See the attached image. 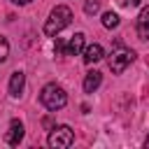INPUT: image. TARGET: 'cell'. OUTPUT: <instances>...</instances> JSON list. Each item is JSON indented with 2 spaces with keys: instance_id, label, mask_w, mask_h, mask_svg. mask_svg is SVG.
I'll use <instances>...</instances> for the list:
<instances>
[{
  "instance_id": "obj_1",
  "label": "cell",
  "mask_w": 149,
  "mask_h": 149,
  "mask_svg": "<svg viewBox=\"0 0 149 149\" xmlns=\"http://www.w3.org/2000/svg\"><path fill=\"white\" fill-rule=\"evenodd\" d=\"M70 21H72V9L68 5H56L44 23V35H49V37L58 35L65 26H70Z\"/></svg>"
},
{
  "instance_id": "obj_2",
  "label": "cell",
  "mask_w": 149,
  "mask_h": 149,
  "mask_svg": "<svg viewBox=\"0 0 149 149\" xmlns=\"http://www.w3.org/2000/svg\"><path fill=\"white\" fill-rule=\"evenodd\" d=\"M40 100L49 112H58V109H63L68 105V93L58 84H47L42 88V93H40Z\"/></svg>"
},
{
  "instance_id": "obj_3",
  "label": "cell",
  "mask_w": 149,
  "mask_h": 149,
  "mask_svg": "<svg viewBox=\"0 0 149 149\" xmlns=\"http://www.w3.org/2000/svg\"><path fill=\"white\" fill-rule=\"evenodd\" d=\"M47 142H49V147H54V149H68V147L74 142V133H72L70 126H56V128H51Z\"/></svg>"
},
{
  "instance_id": "obj_4",
  "label": "cell",
  "mask_w": 149,
  "mask_h": 149,
  "mask_svg": "<svg viewBox=\"0 0 149 149\" xmlns=\"http://www.w3.org/2000/svg\"><path fill=\"white\" fill-rule=\"evenodd\" d=\"M135 61V51H130V49H116V51H112V56H109V70L114 72V74H121L130 63Z\"/></svg>"
},
{
  "instance_id": "obj_5",
  "label": "cell",
  "mask_w": 149,
  "mask_h": 149,
  "mask_svg": "<svg viewBox=\"0 0 149 149\" xmlns=\"http://www.w3.org/2000/svg\"><path fill=\"white\" fill-rule=\"evenodd\" d=\"M5 140H7L9 147H16V144L23 140V123H21L19 119H14V121L9 123V130L5 133Z\"/></svg>"
},
{
  "instance_id": "obj_6",
  "label": "cell",
  "mask_w": 149,
  "mask_h": 149,
  "mask_svg": "<svg viewBox=\"0 0 149 149\" xmlns=\"http://www.w3.org/2000/svg\"><path fill=\"white\" fill-rule=\"evenodd\" d=\"M84 49V33H74L65 44V56H77Z\"/></svg>"
},
{
  "instance_id": "obj_7",
  "label": "cell",
  "mask_w": 149,
  "mask_h": 149,
  "mask_svg": "<svg viewBox=\"0 0 149 149\" xmlns=\"http://www.w3.org/2000/svg\"><path fill=\"white\" fill-rule=\"evenodd\" d=\"M23 86H26V74L19 70V72H14L12 79H9V95L19 98V95L23 93Z\"/></svg>"
},
{
  "instance_id": "obj_8",
  "label": "cell",
  "mask_w": 149,
  "mask_h": 149,
  "mask_svg": "<svg viewBox=\"0 0 149 149\" xmlns=\"http://www.w3.org/2000/svg\"><path fill=\"white\" fill-rule=\"evenodd\" d=\"M102 56H105V51H102V47H100V44H88V47L84 49V63H86V65L98 63Z\"/></svg>"
},
{
  "instance_id": "obj_9",
  "label": "cell",
  "mask_w": 149,
  "mask_h": 149,
  "mask_svg": "<svg viewBox=\"0 0 149 149\" xmlns=\"http://www.w3.org/2000/svg\"><path fill=\"white\" fill-rule=\"evenodd\" d=\"M137 35L140 40H149V7H144L137 16Z\"/></svg>"
},
{
  "instance_id": "obj_10",
  "label": "cell",
  "mask_w": 149,
  "mask_h": 149,
  "mask_svg": "<svg viewBox=\"0 0 149 149\" xmlns=\"http://www.w3.org/2000/svg\"><path fill=\"white\" fill-rule=\"evenodd\" d=\"M100 81H102V74H100L98 70H91V72L84 77V91H86V93H93V91L100 86Z\"/></svg>"
},
{
  "instance_id": "obj_11",
  "label": "cell",
  "mask_w": 149,
  "mask_h": 149,
  "mask_svg": "<svg viewBox=\"0 0 149 149\" xmlns=\"http://www.w3.org/2000/svg\"><path fill=\"white\" fill-rule=\"evenodd\" d=\"M102 26L109 28V30L116 28V26H119V16H116L114 12H105V14H102Z\"/></svg>"
},
{
  "instance_id": "obj_12",
  "label": "cell",
  "mask_w": 149,
  "mask_h": 149,
  "mask_svg": "<svg viewBox=\"0 0 149 149\" xmlns=\"http://www.w3.org/2000/svg\"><path fill=\"white\" fill-rule=\"evenodd\" d=\"M84 12H86V14L100 12V0H86V2H84Z\"/></svg>"
},
{
  "instance_id": "obj_13",
  "label": "cell",
  "mask_w": 149,
  "mask_h": 149,
  "mask_svg": "<svg viewBox=\"0 0 149 149\" xmlns=\"http://www.w3.org/2000/svg\"><path fill=\"white\" fill-rule=\"evenodd\" d=\"M7 56H9V42L0 35V63H5V61H7Z\"/></svg>"
},
{
  "instance_id": "obj_14",
  "label": "cell",
  "mask_w": 149,
  "mask_h": 149,
  "mask_svg": "<svg viewBox=\"0 0 149 149\" xmlns=\"http://www.w3.org/2000/svg\"><path fill=\"white\" fill-rule=\"evenodd\" d=\"M14 5H28V2H33V0H12Z\"/></svg>"
},
{
  "instance_id": "obj_15",
  "label": "cell",
  "mask_w": 149,
  "mask_h": 149,
  "mask_svg": "<svg viewBox=\"0 0 149 149\" xmlns=\"http://www.w3.org/2000/svg\"><path fill=\"white\" fill-rule=\"evenodd\" d=\"M126 2H128L130 7H137V5H140V0H126Z\"/></svg>"
},
{
  "instance_id": "obj_16",
  "label": "cell",
  "mask_w": 149,
  "mask_h": 149,
  "mask_svg": "<svg viewBox=\"0 0 149 149\" xmlns=\"http://www.w3.org/2000/svg\"><path fill=\"white\" fill-rule=\"evenodd\" d=\"M144 147H149V137H147V140H144Z\"/></svg>"
}]
</instances>
